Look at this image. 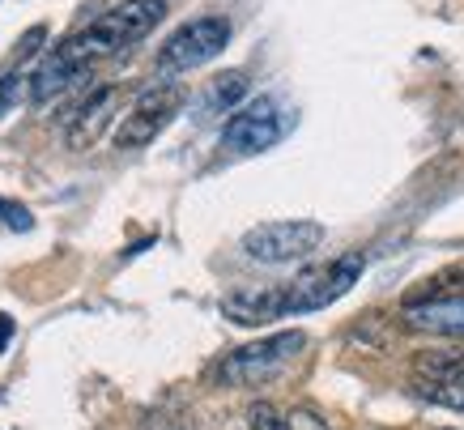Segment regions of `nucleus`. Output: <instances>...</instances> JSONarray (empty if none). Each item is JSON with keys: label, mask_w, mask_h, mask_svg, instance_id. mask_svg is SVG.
Returning a JSON list of instances; mask_svg holds the SVG:
<instances>
[{"label": "nucleus", "mask_w": 464, "mask_h": 430, "mask_svg": "<svg viewBox=\"0 0 464 430\" xmlns=\"http://www.w3.org/2000/svg\"><path fill=\"white\" fill-rule=\"evenodd\" d=\"M26 82L30 77H22V73H5V77H0V115H9L17 103L26 98Z\"/></svg>", "instance_id": "16"}, {"label": "nucleus", "mask_w": 464, "mask_h": 430, "mask_svg": "<svg viewBox=\"0 0 464 430\" xmlns=\"http://www.w3.org/2000/svg\"><path fill=\"white\" fill-rule=\"evenodd\" d=\"M226 43H230V22L218 14L209 17H192L183 22L158 52V69L162 73H188V69H200L209 64L213 56H222Z\"/></svg>", "instance_id": "6"}, {"label": "nucleus", "mask_w": 464, "mask_h": 430, "mask_svg": "<svg viewBox=\"0 0 464 430\" xmlns=\"http://www.w3.org/2000/svg\"><path fill=\"white\" fill-rule=\"evenodd\" d=\"M303 349H307V333L285 328V333H273L265 341L230 349L222 358V366H218V379H222L226 388H260L268 379H277Z\"/></svg>", "instance_id": "2"}, {"label": "nucleus", "mask_w": 464, "mask_h": 430, "mask_svg": "<svg viewBox=\"0 0 464 430\" xmlns=\"http://www.w3.org/2000/svg\"><path fill=\"white\" fill-rule=\"evenodd\" d=\"M418 379L464 384V349H426V354H418Z\"/></svg>", "instance_id": "13"}, {"label": "nucleus", "mask_w": 464, "mask_h": 430, "mask_svg": "<svg viewBox=\"0 0 464 430\" xmlns=\"http://www.w3.org/2000/svg\"><path fill=\"white\" fill-rule=\"evenodd\" d=\"M285 422H290V430H333L320 414H315V409H307V405L290 409V414H285Z\"/></svg>", "instance_id": "17"}, {"label": "nucleus", "mask_w": 464, "mask_h": 430, "mask_svg": "<svg viewBox=\"0 0 464 430\" xmlns=\"http://www.w3.org/2000/svg\"><path fill=\"white\" fill-rule=\"evenodd\" d=\"M413 392L430 405H443V409H460L464 414V384H439V379H413Z\"/></svg>", "instance_id": "14"}, {"label": "nucleus", "mask_w": 464, "mask_h": 430, "mask_svg": "<svg viewBox=\"0 0 464 430\" xmlns=\"http://www.w3.org/2000/svg\"><path fill=\"white\" fill-rule=\"evenodd\" d=\"M405 328L426 333V337L464 341V298H439V303L405 307Z\"/></svg>", "instance_id": "9"}, {"label": "nucleus", "mask_w": 464, "mask_h": 430, "mask_svg": "<svg viewBox=\"0 0 464 430\" xmlns=\"http://www.w3.org/2000/svg\"><path fill=\"white\" fill-rule=\"evenodd\" d=\"M439 298H464V260L443 264L435 273H426L422 281H413V290H405V307L439 303Z\"/></svg>", "instance_id": "11"}, {"label": "nucleus", "mask_w": 464, "mask_h": 430, "mask_svg": "<svg viewBox=\"0 0 464 430\" xmlns=\"http://www.w3.org/2000/svg\"><path fill=\"white\" fill-rule=\"evenodd\" d=\"M252 82H247V73H218L209 85H205V98H200V112H226L235 115L243 98H247Z\"/></svg>", "instance_id": "12"}, {"label": "nucleus", "mask_w": 464, "mask_h": 430, "mask_svg": "<svg viewBox=\"0 0 464 430\" xmlns=\"http://www.w3.org/2000/svg\"><path fill=\"white\" fill-rule=\"evenodd\" d=\"M115 103H120V90H115V85H99V90L85 94V103L69 115V145L72 150H85V145H94V141L102 137L107 120L115 115Z\"/></svg>", "instance_id": "8"}, {"label": "nucleus", "mask_w": 464, "mask_h": 430, "mask_svg": "<svg viewBox=\"0 0 464 430\" xmlns=\"http://www.w3.org/2000/svg\"><path fill=\"white\" fill-rule=\"evenodd\" d=\"M247 430H290V422L268 401H256L252 409H247Z\"/></svg>", "instance_id": "15"}, {"label": "nucleus", "mask_w": 464, "mask_h": 430, "mask_svg": "<svg viewBox=\"0 0 464 430\" xmlns=\"http://www.w3.org/2000/svg\"><path fill=\"white\" fill-rule=\"evenodd\" d=\"M222 316L230 319V324H243V328H260V324H268V319H285L282 286L230 294V298H222Z\"/></svg>", "instance_id": "10"}, {"label": "nucleus", "mask_w": 464, "mask_h": 430, "mask_svg": "<svg viewBox=\"0 0 464 430\" xmlns=\"http://www.w3.org/2000/svg\"><path fill=\"white\" fill-rule=\"evenodd\" d=\"M285 137V115L273 98H252L247 107L226 120L222 128V150L235 158H256V153L273 150Z\"/></svg>", "instance_id": "7"}, {"label": "nucleus", "mask_w": 464, "mask_h": 430, "mask_svg": "<svg viewBox=\"0 0 464 430\" xmlns=\"http://www.w3.org/2000/svg\"><path fill=\"white\" fill-rule=\"evenodd\" d=\"M162 17H167V0H124V5H115L111 14H102L99 22H90L72 39L60 43V52L77 69H94L99 60L124 52L132 43H141L145 34H154L162 26Z\"/></svg>", "instance_id": "1"}, {"label": "nucleus", "mask_w": 464, "mask_h": 430, "mask_svg": "<svg viewBox=\"0 0 464 430\" xmlns=\"http://www.w3.org/2000/svg\"><path fill=\"white\" fill-rule=\"evenodd\" d=\"M324 243V226L307 218H282V222H260L243 235V256L256 264H295Z\"/></svg>", "instance_id": "5"}, {"label": "nucleus", "mask_w": 464, "mask_h": 430, "mask_svg": "<svg viewBox=\"0 0 464 430\" xmlns=\"http://www.w3.org/2000/svg\"><path fill=\"white\" fill-rule=\"evenodd\" d=\"M183 85L179 82H158L150 85V90H141V94L132 98V107L124 112V120H120V128H115V150H145L150 141L162 137V128L179 115L183 107Z\"/></svg>", "instance_id": "4"}, {"label": "nucleus", "mask_w": 464, "mask_h": 430, "mask_svg": "<svg viewBox=\"0 0 464 430\" xmlns=\"http://www.w3.org/2000/svg\"><path fill=\"white\" fill-rule=\"evenodd\" d=\"M9 337H14V324H9V316H0V349L9 346Z\"/></svg>", "instance_id": "18"}, {"label": "nucleus", "mask_w": 464, "mask_h": 430, "mask_svg": "<svg viewBox=\"0 0 464 430\" xmlns=\"http://www.w3.org/2000/svg\"><path fill=\"white\" fill-rule=\"evenodd\" d=\"M362 269H366L362 251H345L337 260L315 264V269H307L303 278L285 281L282 286L285 316H307V311H324L328 303H337L341 294H350V286L362 278Z\"/></svg>", "instance_id": "3"}]
</instances>
